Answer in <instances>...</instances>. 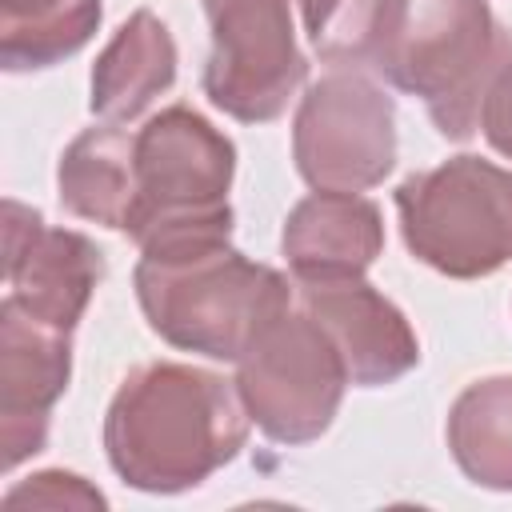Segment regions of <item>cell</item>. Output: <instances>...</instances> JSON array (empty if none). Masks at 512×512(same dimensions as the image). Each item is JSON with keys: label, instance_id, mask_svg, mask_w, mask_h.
<instances>
[{"label": "cell", "instance_id": "277c9868", "mask_svg": "<svg viewBox=\"0 0 512 512\" xmlns=\"http://www.w3.org/2000/svg\"><path fill=\"white\" fill-rule=\"evenodd\" d=\"M136 204L124 236L140 252L232 240L236 144L192 104H168L132 132Z\"/></svg>", "mask_w": 512, "mask_h": 512}, {"label": "cell", "instance_id": "8fae6325", "mask_svg": "<svg viewBox=\"0 0 512 512\" xmlns=\"http://www.w3.org/2000/svg\"><path fill=\"white\" fill-rule=\"evenodd\" d=\"M296 300L332 336L356 388H384L420 364V340L408 316L364 276L296 284Z\"/></svg>", "mask_w": 512, "mask_h": 512}, {"label": "cell", "instance_id": "e0dca14e", "mask_svg": "<svg viewBox=\"0 0 512 512\" xmlns=\"http://www.w3.org/2000/svg\"><path fill=\"white\" fill-rule=\"evenodd\" d=\"M304 36L328 68H368L388 0H296Z\"/></svg>", "mask_w": 512, "mask_h": 512}, {"label": "cell", "instance_id": "4fadbf2b", "mask_svg": "<svg viewBox=\"0 0 512 512\" xmlns=\"http://www.w3.org/2000/svg\"><path fill=\"white\" fill-rule=\"evenodd\" d=\"M176 84V40L152 8H136L100 48L88 76V108L108 124H132Z\"/></svg>", "mask_w": 512, "mask_h": 512}, {"label": "cell", "instance_id": "5bb4252c", "mask_svg": "<svg viewBox=\"0 0 512 512\" xmlns=\"http://www.w3.org/2000/svg\"><path fill=\"white\" fill-rule=\"evenodd\" d=\"M56 196L76 220L124 232L136 204L132 132L108 120L84 128L56 164Z\"/></svg>", "mask_w": 512, "mask_h": 512}, {"label": "cell", "instance_id": "7a4b0ae2", "mask_svg": "<svg viewBox=\"0 0 512 512\" xmlns=\"http://www.w3.org/2000/svg\"><path fill=\"white\" fill-rule=\"evenodd\" d=\"M512 60V32L488 0H388L368 72L404 96L424 100L444 140L480 128V104Z\"/></svg>", "mask_w": 512, "mask_h": 512}, {"label": "cell", "instance_id": "9a60e30c", "mask_svg": "<svg viewBox=\"0 0 512 512\" xmlns=\"http://www.w3.org/2000/svg\"><path fill=\"white\" fill-rule=\"evenodd\" d=\"M448 452L488 492H512V376L472 380L448 408Z\"/></svg>", "mask_w": 512, "mask_h": 512}, {"label": "cell", "instance_id": "6da1fadb", "mask_svg": "<svg viewBox=\"0 0 512 512\" xmlns=\"http://www.w3.org/2000/svg\"><path fill=\"white\" fill-rule=\"evenodd\" d=\"M248 432L252 416L236 380L180 360H148L108 400L104 456L128 488L176 496L232 464Z\"/></svg>", "mask_w": 512, "mask_h": 512}, {"label": "cell", "instance_id": "52a82bcc", "mask_svg": "<svg viewBox=\"0 0 512 512\" xmlns=\"http://www.w3.org/2000/svg\"><path fill=\"white\" fill-rule=\"evenodd\" d=\"M292 160L312 192H368L396 168V104L368 68L320 72L292 120Z\"/></svg>", "mask_w": 512, "mask_h": 512}, {"label": "cell", "instance_id": "8992f818", "mask_svg": "<svg viewBox=\"0 0 512 512\" xmlns=\"http://www.w3.org/2000/svg\"><path fill=\"white\" fill-rule=\"evenodd\" d=\"M348 384L340 348L300 300L268 316L236 356V392L252 424L276 444L320 440L332 428Z\"/></svg>", "mask_w": 512, "mask_h": 512}, {"label": "cell", "instance_id": "d6986e66", "mask_svg": "<svg viewBox=\"0 0 512 512\" xmlns=\"http://www.w3.org/2000/svg\"><path fill=\"white\" fill-rule=\"evenodd\" d=\"M480 132L484 140L512 160V60L496 72V80L488 84L484 92V104H480Z\"/></svg>", "mask_w": 512, "mask_h": 512}, {"label": "cell", "instance_id": "3957f363", "mask_svg": "<svg viewBox=\"0 0 512 512\" xmlns=\"http://www.w3.org/2000/svg\"><path fill=\"white\" fill-rule=\"evenodd\" d=\"M132 288L164 344L228 364H236L268 316L296 300V284L284 272L248 260L232 240L140 252Z\"/></svg>", "mask_w": 512, "mask_h": 512}, {"label": "cell", "instance_id": "ba28073f", "mask_svg": "<svg viewBox=\"0 0 512 512\" xmlns=\"http://www.w3.org/2000/svg\"><path fill=\"white\" fill-rule=\"evenodd\" d=\"M212 52L204 64V96L240 124L284 116L308 60L296 44L292 0H204Z\"/></svg>", "mask_w": 512, "mask_h": 512}, {"label": "cell", "instance_id": "5b68a950", "mask_svg": "<svg viewBox=\"0 0 512 512\" xmlns=\"http://www.w3.org/2000/svg\"><path fill=\"white\" fill-rule=\"evenodd\" d=\"M404 248L448 280H480L512 260V172L460 152L392 192Z\"/></svg>", "mask_w": 512, "mask_h": 512}, {"label": "cell", "instance_id": "ac0fdd59", "mask_svg": "<svg viewBox=\"0 0 512 512\" xmlns=\"http://www.w3.org/2000/svg\"><path fill=\"white\" fill-rule=\"evenodd\" d=\"M4 504L8 508H16V504H36V508H104L108 500L84 476L64 472V468H48V472H36V476L12 484L4 492Z\"/></svg>", "mask_w": 512, "mask_h": 512}, {"label": "cell", "instance_id": "ffe728a7", "mask_svg": "<svg viewBox=\"0 0 512 512\" xmlns=\"http://www.w3.org/2000/svg\"><path fill=\"white\" fill-rule=\"evenodd\" d=\"M0 4H16V0H0Z\"/></svg>", "mask_w": 512, "mask_h": 512}, {"label": "cell", "instance_id": "30bf717a", "mask_svg": "<svg viewBox=\"0 0 512 512\" xmlns=\"http://www.w3.org/2000/svg\"><path fill=\"white\" fill-rule=\"evenodd\" d=\"M72 380V332L0 300V448L4 472L44 452L52 408Z\"/></svg>", "mask_w": 512, "mask_h": 512}, {"label": "cell", "instance_id": "9c48e42d", "mask_svg": "<svg viewBox=\"0 0 512 512\" xmlns=\"http://www.w3.org/2000/svg\"><path fill=\"white\" fill-rule=\"evenodd\" d=\"M104 276V252L76 228H52L36 208L4 200L8 300L28 316L72 332Z\"/></svg>", "mask_w": 512, "mask_h": 512}, {"label": "cell", "instance_id": "7c38bea8", "mask_svg": "<svg viewBox=\"0 0 512 512\" xmlns=\"http://www.w3.org/2000/svg\"><path fill=\"white\" fill-rule=\"evenodd\" d=\"M280 252L296 284L356 280L384 252V216L360 192H312L292 204Z\"/></svg>", "mask_w": 512, "mask_h": 512}, {"label": "cell", "instance_id": "2e32d148", "mask_svg": "<svg viewBox=\"0 0 512 512\" xmlns=\"http://www.w3.org/2000/svg\"><path fill=\"white\" fill-rule=\"evenodd\" d=\"M100 0H16L0 4V68L40 72L76 56L100 28Z\"/></svg>", "mask_w": 512, "mask_h": 512}]
</instances>
